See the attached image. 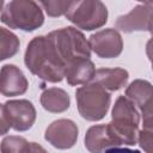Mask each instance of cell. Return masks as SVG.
<instances>
[{"instance_id":"cell-1","label":"cell","mask_w":153,"mask_h":153,"mask_svg":"<svg viewBox=\"0 0 153 153\" xmlns=\"http://www.w3.org/2000/svg\"><path fill=\"white\" fill-rule=\"evenodd\" d=\"M24 63L33 75L47 82H60L65 79L66 67L47 36H37L29 42L24 54Z\"/></svg>"},{"instance_id":"cell-2","label":"cell","mask_w":153,"mask_h":153,"mask_svg":"<svg viewBox=\"0 0 153 153\" xmlns=\"http://www.w3.org/2000/svg\"><path fill=\"white\" fill-rule=\"evenodd\" d=\"M140 114L136 105L126 96H120L111 110L109 129L120 148L137 143Z\"/></svg>"},{"instance_id":"cell-3","label":"cell","mask_w":153,"mask_h":153,"mask_svg":"<svg viewBox=\"0 0 153 153\" xmlns=\"http://www.w3.org/2000/svg\"><path fill=\"white\" fill-rule=\"evenodd\" d=\"M43 6L39 0H11L1 12V22L10 29L32 32L44 23Z\"/></svg>"},{"instance_id":"cell-4","label":"cell","mask_w":153,"mask_h":153,"mask_svg":"<svg viewBox=\"0 0 153 153\" xmlns=\"http://www.w3.org/2000/svg\"><path fill=\"white\" fill-rule=\"evenodd\" d=\"M47 37L65 67H67L73 60L80 57H91L92 50L90 42L76 27H61L49 32Z\"/></svg>"},{"instance_id":"cell-5","label":"cell","mask_w":153,"mask_h":153,"mask_svg":"<svg viewBox=\"0 0 153 153\" xmlns=\"http://www.w3.org/2000/svg\"><path fill=\"white\" fill-rule=\"evenodd\" d=\"M75 100L79 115L90 122H97L105 117L111 104V94L97 82L85 84L76 88Z\"/></svg>"},{"instance_id":"cell-6","label":"cell","mask_w":153,"mask_h":153,"mask_svg":"<svg viewBox=\"0 0 153 153\" xmlns=\"http://www.w3.org/2000/svg\"><path fill=\"white\" fill-rule=\"evenodd\" d=\"M108 8L102 0H73L65 14L78 29L92 31L103 27L108 22Z\"/></svg>"},{"instance_id":"cell-7","label":"cell","mask_w":153,"mask_h":153,"mask_svg":"<svg viewBox=\"0 0 153 153\" xmlns=\"http://www.w3.org/2000/svg\"><path fill=\"white\" fill-rule=\"evenodd\" d=\"M36 109L27 99H11L1 104V135L7 134L10 129L16 131H26L36 122Z\"/></svg>"},{"instance_id":"cell-8","label":"cell","mask_w":153,"mask_h":153,"mask_svg":"<svg viewBox=\"0 0 153 153\" xmlns=\"http://www.w3.org/2000/svg\"><path fill=\"white\" fill-rule=\"evenodd\" d=\"M91 50L100 59H116L123 51V39L117 29L109 27L88 37Z\"/></svg>"},{"instance_id":"cell-9","label":"cell","mask_w":153,"mask_h":153,"mask_svg":"<svg viewBox=\"0 0 153 153\" xmlns=\"http://www.w3.org/2000/svg\"><path fill=\"white\" fill-rule=\"evenodd\" d=\"M115 29L126 33L148 31L153 35V5H137L127 14L120 16L115 22Z\"/></svg>"},{"instance_id":"cell-10","label":"cell","mask_w":153,"mask_h":153,"mask_svg":"<svg viewBox=\"0 0 153 153\" xmlns=\"http://www.w3.org/2000/svg\"><path fill=\"white\" fill-rule=\"evenodd\" d=\"M78 136V126L68 118H59L51 122L44 133V140L57 149L72 148L76 143Z\"/></svg>"},{"instance_id":"cell-11","label":"cell","mask_w":153,"mask_h":153,"mask_svg":"<svg viewBox=\"0 0 153 153\" xmlns=\"http://www.w3.org/2000/svg\"><path fill=\"white\" fill-rule=\"evenodd\" d=\"M29 81L16 65H4L0 72V90L5 97L22 96L27 91Z\"/></svg>"},{"instance_id":"cell-12","label":"cell","mask_w":153,"mask_h":153,"mask_svg":"<svg viewBox=\"0 0 153 153\" xmlns=\"http://www.w3.org/2000/svg\"><path fill=\"white\" fill-rule=\"evenodd\" d=\"M84 142L86 149L92 153L120 148L108 124H96L90 127L85 134Z\"/></svg>"},{"instance_id":"cell-13","label":"cell","mask_w":153,"mask_h":153,"mask_svg":"<svg viewBox=\"0 0 153 153\" xmlns=\"http://www.w3.org/2000/svg\"><path fill=\"white\" fill-rule=\"evenodd\" d=\"M94 63L87 57H80L73 60L67 67L65 72V78L71 86H79L88 84L93 81L96 74Z\"/></svg>"},{"instance_id":"cell-14","label":"cell","mask_w":153,"mask_h":153,"mask_svg":"<svg viewBox=\"0 0 153 153\" xmlns=\"http://www.w3.org/2000/svg\"><path fill=\"white\" fill-rule=\"evenodd\" d=\"M129 79V73L124 68H99L96 71L93 81L102 85L108 91H118L123 88Z\"/></svg>"},{"instance_id":"cell-15","label":"cell","mask_w":153,"mask_h":153,"mask_svg":"<svg viewBox=\"0 0 153 153\" xmlns=\"http://www.w3.org/2000/svg\"><path fill=\"white\" fill-rule=\"evenodd\" d=\"M42 108L53 114H61L69 109L71 98L69 94L60 87H49L41 93L39 98Z\"/></svg>"},{"instance_id":"cell-16","label":"cell","mask_w":153,"mask_h":153,"mask_svg":"<svg viewBox=\"0 0 153 153\" xmlns=\"http://www.w3.org/2000/svg\"><path fill=\"white\" fill-rule=\"evenodd\" d=\"M124 96L129 98L139 109L153 96V85L148 80L135 79L126 88Z\"/></svg>"},{"instance_id":"cell-17","label":"cell","mask_w":153,"mask_h":153,"mask_svg":"<svg viewBox=\"0 0 153 153\" xmlns=\"http://www.w3.org/2000/svg\"><path fill=\"white\" fill-rule=\"evenodd\" d=\"M1 151L2 152H35V151L44 152V148L37 145L36 142H29L23 136L10 135L2 139Z\"/></svg>"},{"instance_id":"cell-18","label":"cell","mask_w":153,"mask_h":153,"mask_svg":"<svg viewBox=\"0 0 153 153\" xmlns=\"http://www.w3.org/2000/svg\"><path fill=\"white\" fill-rule=\"evenodd\" d=\"M19 38L16 33L7 30L6 27H0V60L5 61L13 57L19 50Z\"/></svg>"},{"instance_id":"cell-19","label":"cell","mask_w":153,"mask_h":153,"mask_svg":"<svg viewBox=\"0 0 153 153\" xmlns=\"http://www.w3.org/2000/svg\"><path fill=\"white\" fill-rule=\"evenodd\" d=\"M39 1L48 17L59 18L67 13L73 0H39Z\"/></svg>"},{"instance_id":"cell-20","label":"cell","mask_w":153,"mask_h":153,"mask_svg":"<svg viewBox=\"0 0 153 153\" xmlns=\"http://www.w3.org/2000/svg\"><path fill=\"white\" fill-rule=\"evenodd\" d=\"M137 145L147 153H153V127H142L139 130Z\"/></svg>"},{"instance_id":"cell-21","label":"cell","mask_w":153,"mask_h":153,"mask_svg":"<svg viewBox=\"0 0 153 153\" xmlns=\"http://www.w3.org/2000/svg\"><path fill=\"white\" fill-rule=\"evenodd\" d=\"M141 110L142 127H153V96L143 104Z\"/></svg>"},{"instance_id":"cell-22","label":"cell","mask_w":153,"mask_h":153,"mask_svg":"<svg viewBox=\"0 0 153 153\" xmlns=\"http://www.w3.org/2000/svg\"><path fill=\"white\" fill-rule=\"evenodd\" d=\"M146 54H147L148 60H149L151 63H152V71H153V36H152V38H149L148 42L146 43Z\"/></svg>"},{"instance_id":"cell-23","label":"cell","mask_w":153,"mask_h":153,"mask_svg":"<svg viewBox=\"0 0 153 153\" xmlns=\"http://www.w3.org/2000/svg\"><path fill=\"white\" fill-rule=\"evenodd\" d=\"M139 2H142V4H147V5H153V0H136Z\"/></svg>"}]
</instances>
